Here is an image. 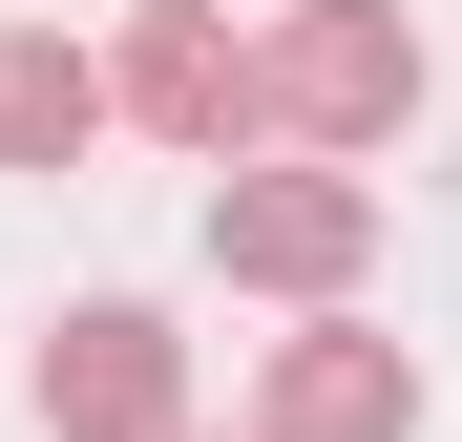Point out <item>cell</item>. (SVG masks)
<instances>
[{"mask_svg":"<svg viewBox=\"0 0 462 442\" xmlns=\"http://www.w3.org/2000/svg\"><path fill=\"white\" fill-rule=\"evenodd\" d=\"M210 274L231 295H294V316H337L378 274V190L316 169V147H273V169H210Z\"/></svg>","mask_w":462,"mask_h":442,"instance_id":"cell-2","label":"cell"},{"mask_svg":"<svg viewBox=\"0 0 462 442\" xmlns=\"http://www.w3.org/2000/svg\"><path fill=\"white\" fill-rule=\"evenodd\" d=\"M253 127L316 147V169L400 147L420 127V22H400V0H294V22H253Z\"/></svg>","mask_w":462,"mask_h":442,"instance_id":"cell-1","label":"cell"},{"mask_svg":"<svg viewBox=\"0 0 462 442\" xmlns=\"http://www.w3.org/2000/svg\"><path fill=\"white\" fill-rule=\"evenodd\" d=\"M106 147V63L63 22H0V169H85Z\"/></svg>","mask_w":462,"mask_h":442,"instance_id":"cell-6","label":"cell"},{"mask_svg":"<svg viewBox=\"0 0 462 442\" xmlns=\"http://www.w3.org/2000/svg\"><path fill=\"white\" fill-rule=\"evenodd\" d=\"M42 442H189V337L147 316V295H63L42 358H22Z\"/></svg>","mask_w":462,"mask_h":442,"instance_id":"cell-3","label":"cell"},{"mask_svg":"<svg viewBox=\"0 0 462 442\" xmlns=\"http://www.w3.org/2000/svg\"><path fill=\"white\" fill-rule=\"evenodd\" d=\"M253 442H420V358H400V337H357V316H294Z\"/></svg>","mask_w":462,"mask_h":442,"instance_id":"cell-5","label":"cell"},{"mask_svg":"<svg viewBox=\"0 0 462 442\" xmlns=\"http://www.w3.org/2000/svg\"><path fill=\"white\" fill-rule=\"evenodd\" d=\"M106 127L231 169V147H253V42H231L210 0H126V42H106Z\"/></svg>","mask_w":462,"mask_h":442,"instance_id":"cell-4","label":"cell"}]
</instances>
